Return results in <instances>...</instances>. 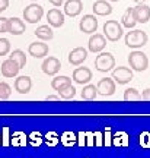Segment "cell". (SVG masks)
Wrapping results in <instances>:
<instances>
[{"label": "cell", "instance_id": "d4e9b609", "mask_svg": "<svg viewBox=\"0 0 150 158\" xmlns=\"http://www.w3.org/2000/svg\"><path fill=\"white\" fill-rule=\"evenodd\" d=\"M74 95H76V89H74V86H73L72 84H69L58 89V97L63 98V100H70V98H73Z\"/></svg>", "mask_w": 150, "mask_h": 158}, {"label": "cell", "instance_id": "484cf974", "mask_svg": "<svg viewBox=\"0 0 150 158\" xmlns=\"http://www.w3.org/2000/svg\"><path fill=\"white\" fill-rule=\"evenodd\" d=\"M69 84H72V79L69 76H56L51 81V86H53V89L56 91H58L60 88H63V86H66Z\"/></svg>", "mask_w": 150, "mask_h": 158}, {"label": "cell", "instance_id": "60d3db41", "mask_svg": "<svg viewBox=\"0 0 150 158\" xmlns=\"http://www.w3.org/2000/svg\"><path fill=\"white\" fill-rule=\"evenodd\" d=\"M47 101H57V100H60V97H57V95H48L47 98H45Z\"/></svg>", "mask_w": 150, "mask_h": 158}, {"label": "cell", "instance_id": "e575fe53", "mask_svg": "<svg viewBox=\"0 0 150 158\" xmlns=\"http://www.w3.org/2000/svg\"><path fill=\"white\" fill-rule=\"evenodd\" d=\"M9 31V18L0 16V32H7Z\"/></svg>", "mask_w": 150, "mask_h": 158}, {"label": "cell", "instance_id": "277c9868", "mask_svg": "<svg viewBox=\"0 0 150 158\" xmlns=\"http://www.w3.org/2000/svg\"><path fill=\"white\" fill-rule=\"evenodd\" d=\"M115 68V57L112 53H101L95 59V69L98 72H109Z\"/></svg>", "mask_w": 150, "mask_h": 158}, {"label": "cell", "instance_id": "f546056e", "mask_svg": "<svg viewBox=\"0 0 150 158\" xmlns=\"http://www.w3.org/2000/svg\"><path fill=\"white\" fill-rule=\"evenodd\" d=\"M12 94V88L6 82H0V100H7Z\"/></svg>", "mask_w": 150, "mask_h": 158}, {"label": "cell", "instance_id": "7a4b0ae2", "mask_svg": "<svg viewBox=\"0 0 150 158\" xmlns=\"http://www.w3.org/2000/svg\"><path fill=\"white\" fill-rule=\"evenodd\" d=\"M128 63H130V68L136 72H144L149 68V57L143 51L134 50L128 56Z\"/></svg>", "mask_w": 150, "mask_h": 158}, {"label": "cell", "instance_id": "5bb4252c", "mask_svg": "<svg viewBox=\"0 0 150 158\" xmlns=\"http://www.w3.org/2000/svg\"><path fill=\"white\" fill-rule=\"evenodd\" d=\"M105 45H106L105 35L95 34V35H92V37L89 38L88 48H89V51H92V53H99V51H102L104 48H105Z\"/></svg>", "mask_w": 150, "mask_h": 158}, {"label": "cell", "instance_id": "4316f807", "mask_svg": "<svg viewBox=\"0 0 150 158\" xmlns=\"http://www.w3.org/2000/svg\"><path fill=\"white\" fill-rule=\"evenodd\" d=\"M122 98L125 101H139V100H141V94L136 88H127V89L124 91Z\"/></svg>", "mask_w": 150, "mask_h": 158}, {"label": "cell", "instance_id": "30bf717a", "mask_svg": "<svg viewBox=\"0 0 150 158\" xmlns=\"http://www.w3.org/2000/svg\"><path fill=\"white\" fill-rule=\"evenodd\" d=\"M92 79V70L89 68H77L73 70V81L79 85H86Z\"/></svg>", "mask_w": 150, "mask_h": 158}, {"label": "cell", "instance_id": "ee69618b", "mask_svg": "<svg viewBox=\"0 0 150 158\" xmlns=\"http://www.w3.org/2000/svg\"><path fill=\"white\" fill-rule=\"evenodd\" d=\"M0 143H2V138H0Z\"/></svg>", "mask_w": 150, "mask_h": 158}, {"label": "cell", "instance_id": "5b68a950", "mask_svg": "<svg viewBox=\"0 0 150 158\" xmlns=\"http://www.w3.org/2000/svg\"><path fill=\"white\" fill-rule=\"evenodd\" d=\"M42 15H44V7L37 3H31L23 9V19L28 23H37L41 21Z\"/></svg>", "mask_w": 150, "mask_h": 158}, {"label": "cell", "instance_id": "9a60e30c", "mask_svg": "<svg viewBox=\"0 0 150 158\" xmlns=\"http://www.w3.org/2000/svg\"><path fill=\"white\" fill-rule=\"evenodd\" d=\"M48 51H50L48 45L44 44L42 41L32 43V44H29V47H28V53L32 57H35V59H42V57H45L48 54Z\"/></svg>", "mask_w": 150, "mask_h": 158}, {"label": "cell", "instance_id": "7bdbcfd3", "mask_svg": "<svg viewBox=\"0 0 150 158\" xmlns=\"http://www.w3.org/2000/svg\"><path fill=\"white\" fill-rule=\"evenodd\" d=\"M109 2H120V0H109Z\"/></svg>", "mask_w": 150, "mask_h": 158}, {"label": "cell", "instance_id": "74e56055", "mask_svg": "<svg viewBox=\"0 0 150 158\" xmlns=\"http://www.w3.org/2000/svg\"><path fill=\"white\" fill-rule=\"evenodd\" d=\"M9 7V0H0V13Z\"/></svg>", "mask_w": 150, "mask_h": 158}, {"label": "cell", "instance_id": "4fadbf2b", "mask_svg": "<svg viewBox=\"0 0 150 158\" xmlns=\"http://www.w3.org/2000/svg\"><path fill=\"white\" fill-rule=\"evenodd\" d=\"M47 21L48 25L53 28H60L64 25V13L60 9H50L47 13Z\"/></svg>", "mask_w": 150, "mask_h": 158}, {"label": "cell", "instance_id": "4dcf8cb0", "mask_svg": "<svg viewBox=\"0 0 150 158\" xmlns=\"http://www.w3.org/2000/svg\"><path fill=\"white\" fill-rule=\"evenodd\" d=\"M45 142H47V145H48V147H56L57 143L60 142V138L57 136V133L50 132V133H47V135H45Z\"/></svg>", "mask_w": 150, "mask_h": 158}, {"label": "cell", "instance_id": "f1b7e54d", "mask_svg": "<svg viewBox=\"0 0 150 158\" xmlns=\"http://www.w3.org/2000/svg\"><path fill=\"white\" fill-rule=\"evenodd\" d=\"M60 141L64 147H73L76 143V138H74V135H73L72 132H66V133H63Z\"/></svg>", "mask_w": 150, "mask_h": 158}, {"label": "cell", "instance_id": "8fae6325", "mask_svg": "<svg viewBox=\"0 0 150 158\" xmlns=\"http://www.w3.org/2000/svg\"><path fill=\"white\" fill-rule=\"evenodd\" d=\"M41 68H42V72H44L45 75L54 76V75H57V72L61 69V63L57 57H48V59L44 60V63H42Z\"/></svg>", "mask_w": 150, "mask_h": 158}, {"label": "cell", "instance_id": "7402d4cb", "mask_svg": "<svg viewBox=\"0 0 150 158\" xmlns=\"http://www.w3.org/2000/svg\"><path fill=\"white\" fill-rule=\"evenodd\" d=\"M35 35H37L39 40H42V41H50V40H53V37H54L53 27H50V25H41V27L37 28Z\"/></svg>", "mask_w": 150, "mask_h": 158}, {"label": "cell", "instance_id": "9c48e42d", "mask_svg": "<svg viewBox=\"0 0 150 158\" xmlns=\"http://www.w3.org/2000/svg\"><path fill=\"white\" fill-rule=\"evenodd\" d=\"M86 57H88V50L83 48V47H76L74 50H72L69 53L67 59H69V63L72 66H80L86 60Z\"/></svg>", "mask_w": 150, "mask_h": 158}, {"label": "cell", "instance_id": "6da1fadb", "mask_svg": "<svg viewBox=\"0 0 150 158\" xmlns=\"http://www.w3.org/2000/svg\"><path fill=\"white\" fill-rule=\"evenodd\" d=\"M147 41H149V37L141 29H133L125 35V45L130 48H134V50L140 48V47H144L147 44Z\"/></svg>", "mask_w": 150, "mask_h": 158}, {"label": "cell", "instance_id": "83f0119b", "mask_svg": "<svg viewBox=\"0 0 150 158\" xmlns=\"http://www.w3.org/2000/svg\"><path fill=\"white\" fill-rule=\"evenodd\" d=\"M10 145H13V147H25V145H26V135L22 133V132H16V133H13L12 141H10Z\"/></svg>", "mask_w": 150, "mask_h": 158}, {"label": "cell", "instance_id": "8992f818", "mask_svg": "<svg viewBox=\"0 0 150 158\" xmlns=\"http://www.w3.org/2000/svg\"><path fill=\"white\" fill-rule=\"evenodd\" d=\"M112 79L118 85H125L133 79V70L125 66H118L112 70Z\"/></svg>", "mask_w": 150, "mask_h": 158}, {"label": "cell", "instance_id": "3957f363", "mask_svg": "<svg viewBox=\"0 0 150 158\" xmlns=\"http://www.w3.org/2000/svg\"><path fill=\"white\" fill-rule=\"evenodd\" d=\"M122 23H120L118 21H106L104 23V35L106 37L108 41L115 43L122 37Z\"/></svg>", "mask_w": 150, "mask_h": 158}, {"label": "cell", "instance_id": "e0dca14e", "mask_svg": "<svg viewBox=\"0 0 150 158\" xmlns=\"http://www.w3.org/2000/svg\"><path fill=\"white\" fill-rule=\"evenodd\" d=\"M134 15L137 23H147L150 21V7L146 3H140L134 7Z\"/></svg>", "mask_w": 150, "mask_h": 158}, {"label": "cell", "instance_id": "cb8c5ba5", "mask_svg": "<svg viewBox=\"0 0 150 158\" xmlns=\"http://www.w3.org/2000/svg\"><path fill=\"white\" fill-rule=\"evenodd\" d=\"M9 59L15 60V62L19 64V68H21V69L25 68V64H26V56H25V53H23L22 50H13L10 53Z\"/></svg>", "mask_w": 150, "mask_h": 158}, {"label": "cell", "instance_id": "44dd1931", "mask_svg": "<svg viewBox=\"0 0 150 158\" xmlns=\"http://www.w3.org/2000/svg\"><path fill=\"white\" fill-rule=\"evenodd\" d=\"M121 22H122V27H125L128 29L136 27L137 19H136V15H134V7H128L127 10L124 12V15L121 18Z\"/></svg>", "mask_w": 150, "mask_h": 158}, {"label": "cell", "instance_id": "836d02e7", "mask_svg": "<svg viewBox=\"0 0 150 158\" xmlns=\"http://www.w3.org/2000/svg\"><path fill=\"white\" fill-rule=\"evenodd\" d=\"M114 143H115V145H122V147H125V145L128 143L127 135H124V133H121L120 136L117 135L115 138H114Z\"/></svg>", "mask_w": 150, "mask_h": 158}, {"label": "cell", "instance_id": "8d00e7d4", "mask_svg": "<svg viewBox=\"0 0 150 158\" xmlns=\"http://www.w3.org/2000/svg\"><path fill=\"white\" fill-rule=\"evenodd\" d=\"M2 143L5 145V147H9L10 145V139H9V129L5 127L3 129V138H2Z\"/></svg>", "mask_w": 150, "mask_h": 158}, {"label": "cell", "instance_id": "d6986e66", "mask_svg": "<svg viewBox=\"0 0 150 158\" xmlns=\"http://www.w3.org/2000/svg\"><path fill=\"white\" fill-rule=\"evenodd\" d=\"M92 9H93V13L98 16H106V15L112 13V6L106 0H96L92 6Z\"/></svg>", "mask_w": 150, "mask_h": 158}, {"label": "cell", "instance_id": "52a82bcc", "mask_svg": "<svg viewBox=\"0 0 150 158\" xmlns=\"http://www.w3.org/2000/svg\"><path fill=\"white\" fill-rule=\"evenodd\" d=\"M79 29L83 34H93L98 29V19L95 15H85L80 22H79Z\"/></svg>", "mask_w": 150, "mask_h": 158}, {"label": "cell", "instance_id": "ac0fdd59", "mask_svg": "<svg viewBox=\"0 0 150 158\" xmlns=\"http://www.w3.org/2000/svg\"><path fill=\"white\" fill-rule=\"evenodd\" d=\"M13 86L19 94H28L31 88H32V81H31L29 76H19V78L15 79Z\"/></svg>", "mask_w": 150, "mask_h": 158}, {"label": "cell", "instance_id": "603a6c76", "mask_svg": "<svg viewBox=\"0 0 150 158\" xmlns=\"http://www.w3.org/2000/svg\"><path fill=\"white\" fill-rule=\"evenodd\" d=\"M96 94H98V88L95 85H86L83 86V91H82V100H86V101H92L96 98Z\"/></svg>", "mask_w": 150, "mask_h": 158}, {"label": "cell", "instance_id": "f35d334b", "mask_svg": "<svg viewBox=\"0 0 150 158\" xmlns=\"http://www.w3.org/2000/svg\"><path fill=\"white\" fill-rule=\"evenodd\" d=\"M141 100H144V101H150V88H146L143 91V94H141Z\"/></svg>", "mask_w": 150, "mask_h": 158}, {"label": "cell", "instance_id": "d590c367", "mask_svg": "<svg viewBox=\"0 0 150 158\" xmlns=\"http://www.w3.org/2000/svg\"><path fill=\"white\" fill-rule=\"evenodd\" d=\"M140 143H141V147L150 148V133H143L140 136Z\"/></svg>", "mask_w": 150, "mask_h": 158}, {"label": "cell", "instance_id": "7c38bea8", "mask_svg": "<svg viewBox=\"0 0 150 158\" xmlns=\"http://www.w3.org/2000/svg\"><path fill=\"white\" fill-rule=\"evenodd\" d=\"M19 64H18L15 60H12V59H7L5 62L2 63V68H0V72L2 75L5 76V78H13V76H16L19 73Z\"/></svg>", "mask_w": 150, "mask_h": 158}, {"label": "cell", "instance_id": "d6a6232c", "mask_svg": "<svg viewBox=\"0 0 150 158\" xmlns=\"http://www.w3.org/2000/svg\"><path fill=\"white\" fill-rule=\"evenodd\" d=\"M42 141H44V138H42V135L41 133H32V135L29 136V142H31V145L32 147H39L41 143H42Z\"/></svg>", "mask_w": 150, "mask_h": 158}, {"label": "cell", "instance_id": "b9f144b4", "mask_svg": "<svg viewBox=\"0 0 150 158\" xmlns=\"http://www.w3.org/2000/svg\"><path fill=\"white\" fill-rule=\"evenodd\" d=\"M137 5H140V3H144V2H147V0H134Z\"/></svg>", "mask_w": 150, "mask_h": 158}, {"label": "cell", "instance_id": "1f68e13d", "mask_svg": "<svg viewBox=\"0 0 150 158\" xmlns=\"http://www.w3.org/2000/svg\"><path fill=\"white\" fill-rule=\"evenodd\" d=\"M10 51V41L7 38H0V56H6Z\"/></svg>", "mask_w": 150, "mask_h": 158}, {"label": "cell", "instance_id": "f6af8a7d", "mask_svg": "<svg viewBox=\"0 0 150 158\" xmlns=\"http://www.w3.org/2000/svg\"><path fill=\"white\" fill-rule=\"evenodd\" d=\"M32 2H37V0H32Z\"/></svg>", "mask_w": 150, "mask_h": 158}, {"label": "cell", "instance_id": "ba28073f", "mask_svg": "<svg viewBox=\"0 0 150 158\" xmlns=\"http://www.w3.org/2000/svg\"><path fill=\"white\" fill-rule=\"evenodd\" d=\"M115 81L112 78H104L101 79L98 85H96V88H98V94L104 97H109V95H114V92H115Z\"/></svg>", "mask_w": 150, "mask_h": 158}, {"label": "cell", "instance_id": "2e32d148", "mask_svg": "<svg viewBox=\"0 0 150 158\" xmlns=\"http://www.w3.org/2000/svg\"><path fill=\"white\" fill-rule=\"evenodd\" d=\"M82 9H83L82 0H67L64 3V13L70 18L77 16L79 13L82 12Z\"/></svg>", "mask_w": 150, "mask_h": 158}, {"label": "cell", "instance_id": "ffe728a7", "mask_svg": "<svg viewBox=\"0 0 150 158\" xmlns=\"http://www.w3.org/2000/svg\"><path fill=\"white\" fill-rule=\"evenodd\" d=\"M9 34L12 35H22L25 32V22L21 18H9Z\"/></svg>", "mask_w": 150, "mask_h": 158}, {"label": "cell", "instance_id": "ab89813d", "mask_svg": "<svg viewBox=\"0 0 150 158\" xmlns=\"http://www.w3.org/2000/svg\"><path fill=\"white\" fill-rule=\"evenodd\" d=\"M53 6H61L63 5V0H48Z\"/></svg>", "mask_w": 150, "mask_h": 158}]
</instances>
